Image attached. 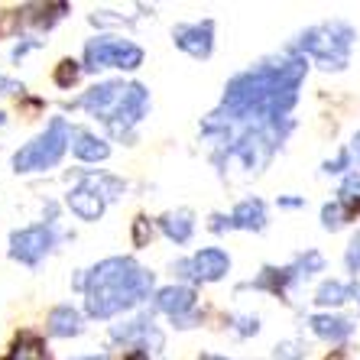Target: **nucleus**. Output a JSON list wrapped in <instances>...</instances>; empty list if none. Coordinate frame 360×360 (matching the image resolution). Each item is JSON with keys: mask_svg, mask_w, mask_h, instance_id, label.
Instances as JSON below:
<instances>
[{"mask_svg": "<svg viewBox=\"0 0 360 360\" xmlns=\"http://www.w3.org/2000/svg\"><path fill=\"white\" fill-rule=\"evenodd\" d=\"M88 289V315L94 319H110L124 309H134L153 289V273L140 269L127 257H110L98 263L84 279Z\"/></svg>", "mask_w": 360, "mask_h": 360, "instance_id": "nucleus-1", "label": "nucleus"}, {"mask_svg": "<svg viewBox=\"0 0 360 360\" xmlns=\"http://www.w3.org/2000/svg\"><path fill=\"white\" fill-rule=\"evenodd\" d=\"M357 39L347 23H325L311 26L299 36V49L309 52L311 59H319L321 68H344L351 56V42Z\"/></svg>", "mask_w": 360, "mask_h": 360, "instance_id": "nucleus-2", "label": "nucleus"}, {"mask_svg": "<svg viewBox=\"0 0 360 360\" xmlns=\"http://www.w3.org/2000/svg\"><path fill=\"white\" fill-rule=\"evenodd\" d=\"M68 140H72V130L62 117H56L46 134H39L33 143H26L23 150L13 156V169L17 172H39V169H49L62 160V153L68 150Z\"/></svg>", "mask_w": 360, "mask_h": 360, "instance_id": "nucleus-3", "label": "nucleus"}, {"mask_svg": "<svg viewBox=\"0 0 360 360\" xmlns=\"http://www.w3.org/2000/svg\"><path fill=\"white\" fill-rule=\"evenodd\" d=\"M124 68V72H134L143 65V49L134 46L130 39H117V36H101L84 46V68Z\"/></svg>", "mask_w": 360, "mask_h": 360, "instance_id": "nucleus-4", "label": "nucleus"}, {"mask_svg": "<svg viewBox=\"0 0 360 360\" xmlns=\"http://www.w3.org/2000/svg\"><path fill=\"white\" fill-rule=\"evenodd\" d=\"M52 243H56L52 224L23 227V231H13V234H10V257L26 263V266H36V263L52 250Z\"/></svg>", "mask_w": 360, "mask_h": 360, "instance_id": "nucleus-5", "label": "nucleus"}, {"mask_svg": "<svg viewBox=\"0 0 360 360\" xmlns=\"http://www.w3.org/2000/svg\"><path fill=\"white\" fill-rule=\"evenodd\" d=\"M146 101L150 98H146V88H143V84H127L120 104L108 117L110 134L114 136H130V124H136V120L146 114Z\"/></svg>", "mask_w": 360, "mask_h": 360, "instance_id": "nucleus-6", "label": "nucleus"}, {"mask_svg": "<svg viewBox=\"0 0 360 360\" xmlns=\"http://www.w3.org/2000/svg\"><path fill=\"white\" fill-rule=\"evenodd\" d=\"M172 39L182 52L195 56V59H208L211 46H214V23L205 20V23H182L172 30Z\"/></svg>", "mask_w": 360, "mask_h": 360, "instance_id": "nucleus-7", "label": "nucleus"}, {"mask_svg": "<svg viewBox=\"0 0 360 360\" xmlns=\"http://www.w3.org/2000/svg\"><path fill=\"white\" fill-rule=\"evenodd\" d=\"M104 198H108V195L101 192L98 179H84L78 188L68 192V208L75 211L82 221H98L101 211H104Z\"/></svg>", "mask_w": 360, "mask_h": 360, "instance_id": "nucleus-8", "label": "nucleus"}, {"mask_svg": "<svg viewBox=\"0 0 360 360\" xmlns=\"http://www.w3.org/2000/svg\"><path fill=\"white\" fill-rule=\"evenodd\" d=\"M124 91H127V88L120 82H104V84H94L91 91L84 94L78 104H82V108H88V110H94V114H101V117L108 120L110 114H114V108L120 104Z\"/></svg>", "mask_w": 360, "mask_h": 360, "instance_id": "nucleus-9", "label": "nucleus"}, {"mask_svg": "<svg viewBox=\"0 0 360 360\" xmlns=\"http://www.w3.org/2000/svg\"><path fill=\"white\" fill-rule=\"evenodd\" d=\"M188 269H192V276L198 279V283H218L227 269H231V260H227L224 250H214V247H211V250L195 253L192 260H188Z\"/></svg>", "mask_w": 360, "mask_h": 360, "instance_id": "nucleus-10", "label": "nucleus"}, {"mask_svg": "<svg viewBox=\"0 0 360 360\" xmlns=\"http://www.w3.org/2000/svg\"><path fill=\"white\" fill-rule=\"evenodd\" d=\"M156 309L172 315V319H182L185 311L195 309V292L188 285H166V289H160V295H156Z\"/></svg>", "mask_w": 360, "mask_h": 360, "instance_id": "nucleus-11", "label": "nucleus"}, {"mask_svg": "<svg viewBox=\"0 0 360 360\" xmlns=\"http://www.w3.org/2000/svg\"><path fill=\"white\" fill-rule=\"evenodd\" d=\"M231 227H240V231H263L266 227V205L260 198H247L240 201L231 214Z\"/></svg>", "mask_w": 360, "mask_h": 360, "instance_id": "nucleus-12", "label": "nucleus"}, {"mask_svg": "<svg viewBox=\"0 0 360 360\" xmlns=\"http://www.w3.org/2000/svg\"><path fill=\"white\" fill-rule=\"evenodd\" d=\"M49 335H56V338H75V335H82V315H78V309H72V305H59V309H52V315H49Z\"/></svg>", "mask_w": 360, "mask_h": 360, "instance_id": "nucleus-13", "label": "nucleus"}, {"mask_svg": "<svg viewBox=\"0 0 360 360\" xmlns=\"http://www.w3.org/2000/svg\"><path fill=\"white\" fill-rule=\"evenodd\" d=\"M75 156L82 162H101V160H108L110 156V146L104 140H98L94 134H88V130H78L75 134Z\"/></svg>", "mask_w": 360, "mask_h": 360, "instance_id": "nucleus-14", "label": "nucleus"}, {"mask_svg": "<svg viewBox=\"0 0 360 360\" xmlns=\"http://www.w3.org/2000/svg\"><path fill=\"white\" fill-rule=\"evenodd\" d=\"M309 325H311V331L319 338H325V341H344L354 328L347 319H338V315H315Z\"/></svg>", "mask_w": 360, "mask_h": 360, "instance_id": "nucleus-15", "label": "nucleus"}, {"mask_svg": "<svg viewBox=\"0 0 360 360\" xmlns=\"http://www.w3.org/2000/svg\"><path fill=\"white\" fill-rule=\"evenodd\" d=\"M160 224H162V231H166L169 240H176V243H185L195 231V221H192L188 211H169V214H162Z\"/></svg>", "mask_w": 360, "mask_h": 360, "instance_id": "nucleus-16", "label": "nucleus"}, {"mask_svg": "<svg viewBox=\"0 0 360 360\" xmlns=\"http://www.w3.org/2000/svg\"><path fill=\"white\" fill-rule=\"evenodd\" d=\"M7 360H49V351H46V344L33 335H20L13 341V351H10Z\"/></svg>", "mask_w": 360, "mask_h": 360, "instance_id": "nucleus-17", "label": "nucleus"}, {"mask_svg": "<svg viewBox=\"0 0 360 360\" xmlns=\"http://www.w3.org/2000/svg\"><path fill=\"white\" fill-rule=\"evenodd\" d=\"M354 292H357V289H354L351 283L331 279V283H325L319 292H315V302H319V305H344L347 299H354Z\"/></svg>", "mask_w": 360, "mask_h": 360, "instance_id": "nucleus-18", "label": "nucleus"}, {"mask_svg": "<svg viewBox=\"0 0 360 360\" xmlns=\"http://www.w3.org/2000/svg\"><path fill=\"white\" fill-rule=\"evenodd\" d=\"M325 266V260H321V253H315V250H309L305 257H299V260L292 263V276L295 279H302V276H311V273H319V269Z\"/></svg>", "mask_w": 360, "mask_h": 360, "instance_id": "nucleus-19", "label": "nucleus"}, {"mask_svg": "<svg viewBox=\"0 0 360 360\" xmlns=\"http://www.w3.org/2000/svg\"><path fill=\"white\" fill-rule=\"evenodd\" d=\"M78 75H82V65L75 59H62L59 68H56V84L59 88H72L78 82Z\"/></svg>", "mask_w": 360, "mask_h": 360, "instance_id": "nucleus-20", "label": "nucleus"}, {"mask_svg": "<svg viewBox=\"0 0 360 360\" xmlns=\"http://www.w3.org/2000/svg\"><path fill=\"white\" fill-rule=\"evenodd\" d=\"M341 205L344 208H357L360 205V179L357 176H347L341 185Z\"/></svg>", "mask_w": 360, "mask_h": 360, "instance_id": "nucleus-21", "label": "nucleus"}, {"mask_svg": "<svg viewBox=\"0 0 360 360\" xmlns=\"http://www.w3.org/2000/svg\"><path fill=\"white\" fill-rule=\"evenodd\" d=\"M344 205L341 201H338V205H325V208H321V224L328 227V231H338V227L344 224V218H347V214H344Z\"/></svg>", "mask_w": 360, "mask_h": 360, "instance_id": "nucleus-22", "label": "nucleus"}, {"mask_svg": "<svg viewBox=\"0 0 360 360\" xmlns=\"http://www.w3.org/2000/svg\"><path fill=\"white\" fill-rule=\"evenodd\" d=\"M276 360H302V347L295 341H285L276 347Z\"/></svg>", "mask_w": 360, "mask_h": 360, "instance_id": "nucleus-23", "label": "nucleus"}, {"mask_svg": "<svg viewBox=\"0 0 360 360\" xmlns=\"http://www.w3.org/2000/svg\"><path fill=\"white\" fill-rule=\"evenodd\" d=\"M344 260H347V269H351V273H360V234L351 240V247H347V257H344Z\"/></svg>", "mask_w": 360, "mask_h": 360, "instance_id": "nucleus-24", "label": "nucleus"}, {"mask_svg": "<svg viewBox=\"0 0 360 360\" xmlns=\"http://www.w3.org/2000/svg\"><path fill=\"white\" fill-rule=\"evenodd\" d=\"M146 240H150V221H146V218H136V224H134V243H136V247H146Z\"/></svg>", "mask_w": 360, "mask_h": 360, "instance_id": "nucleus-25", "label": "nucleus"}, {"mask_svg": "<svg viewBox=\"0 0 360 360\" xmlns=\"http://www.w3.org/2000/svg\"><path fill=\"white\" fill-rule=\"evenodd\" d=\"M347 162H351V153L341 150V153L335 156V160H328V162H325V172H344V169H347Z\"/></svg>", "mask_w": 360, "mask_h": 360, "instance_id": "nucleus-26", "label": "nucleus"}, {"mask_svg": "<svg viewBox=\"0 0 360 360\" xmlns=\"http://www.w3.org/2000/svg\"><path fill=\"white\" fill-rule=\"evenodd\" d=\"M23 91V84L10 82V78H0V94H20Z\"/></svg>", "mask_w": 360, "mask_h": 360, "instance_id": "nucleus-27", "label": "nucleus"}, {"mask_svg": "<svg viewBox=\"0 0 360 360\" xmlns=\"http://www.w3.org/2000/svg\"><path fill=\"white\" fill-rule=\"evenodd\" d=\"M36 46H39V39H33V42H20L17 49H13V59H23L26 52H30V49H36Z\"/></svg>", "mask_w": 360, "mask_h": 360, "instance_id": "nucleus-28", "label": "nucleus"}, {"mask_svg": "<svg viewBox=\"0 0 360 360\" xmlns=\"http://www.w3.org/2000/svg\"><path fill=\"white\" fill-rule=\"evenodd\" d=\"M279 205H283V208H299L302 201H299V198H283V201H279Z\"/></svg>", "mask_w": 360, "mask_h": 360, "instance_id": "nucleus-29", "label": "nucleus"}, {"mask_svg": "<svg viewBox=\"0 0 360 360\" xmlns=\"http://www.w3.org/2000/svg\"><path fill=\"white\" fill-rule=\"evenodd\" d=\"M354 153H357V160H360V134L354 136Z\"/></svg>", "mask_w": 360, "mask_h": 360, "instance_id": "nucleus-30", "label": "nucleus"}, {"mask_svg": "<svg viewBox=\"0 0 360 360\" xmlns=\"http://www.w3.org/2000/svg\"><path fill=\"white\" fill-rule=\"evenodd\" d=\"M130 360H146V357H143V354H130Z\"/></svg>", "mask_w": 360, "mask_h": 360, "instance_id": "nucleus-31", "label": "nucleus"}, {"mask_svg": "<svg viewBox=\"0 0 360 360\" xmlns=\"http://www.w3.org/2000/svg\"><path fill=\"white\" fill-rule=\"evenodd\" d=\"M78 360H104V357H78Z\"/></svg>", "mask_w": 360, "mask_h": 360, "instance_id": "nucleus-32", "label": "nucleus"}, {"mask_svg": "<svg viewBox=\"0 0 360 360\" xmlns=\"http://www.w3.org/2000/svg\"><path fill=\"white\" fill-rule=\"evenodd\" d=\"M201 360H224V357H201Z\"/></svg>", "mask_w": 360, "mask_h": 360, "instance_id": "nucleus-33", "label": "nucleus"}]
</instances>
